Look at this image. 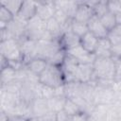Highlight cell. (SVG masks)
<instances>
[{
    "mask_svg": "<svg viewBox=\"0 0 121 121\" xmlns=\"http://www.w3.org/2000/svg\"><path fill=\"white\" fill-rule=\"evenodd\" d=\"M111 48H112V43H110V41L107 38L99 39L95 52V57L112 58Z\"/></svg>",
    "mask_w": 121,
    "mask_h": 121,
    "instance_id": "cell-19",
    "label": "cell"
},
{
    "mask_svg": "<svg viewBox=\"0 0 121 121\" xmlns=\"http://www.w3.org/2000/svg\"><path fill=\"white\" fill-rule=\"evenodd\" d=\"M66 53L73 58H75L78 63L82 64H93L95 60V55L86 51L81 45H78L72 49L66 51Z\"/></svg>",
    "mask_w": 121,
    "mask_h": 121,
    "instance_id": "cell-7",
    "label": "cell"
},
{
    "mask_svg": "<svg viewBox=\"0 0 121 121\" xmlns=\"http://www.w3.org/2000/svg\"><path fill=\"white\" fill-rule=\"evenodd\" d=\"M6 28L9 31L11 39H15L19 41L26 36V23L21 21L17 17H14V19L8 24Z\"/></svg>",
    "mask_w": 121,
    "mask_h": 121,
    "instance_id": "cell-8",
    "label": "cell"
},
{
    "mask_svg": "<svg viewBox=\"0 0 121 121\" xmlns=\"http://www.w3.org/2000/svg\"><path fill=\"white\" fill-rule=\"evenodd\" d=\"M56 114L57 112L50 111L38 118H39V121H56Z\"/></svg>",
    "mask_w": 121,
    "mask_h": 121,
    "instance_id": "cell-35",
    "label": "cell"
},
{
    "mask_svg": "<svg viewBox=\"0 0 121 121\" xmlns=\"http://www.w3.org/2000/svg\"><path fill=\"white\" fill-rule=\"evenodd\" d=\"M107 39L110 41L112 45L121 43V24H117L113 28L108 31Z\"/></svg>",
    "mask_w": 121,
    "mask_h": 121,
    "instance_id": "cell-24",
    "label": "cell"
},
{
    "mask_svg": "<svg viewBox=\"0 0 121 121\" xmlns=\"http://www.w3.org/2000/svg\"><path fill=\"white\" fill-rule=\"evenodd\" d=\"M100 21L102 23V25L105 26V28L109 31L112 28H113L116 25H117V21H116V17L114 14L111 13L110 11H108L106 14H104L103 16H101Z\"/></svg>",
    "mask_w": 121,
    "mask_h": 121,
    "instance_id": "cell-26",
    "label": "cell"
},
{
    "mask_svg": "<svg viewBox=\"0 0 121 121\" xmlns=\"http://www.w3.org/2000/svg\"><path fill=\"white\" fill-rule=\"evenodd\" d=\"M47 65H48V62L46 60L42 58H35L31 60L29 62H27L25 66L28 71H30L31 73L39 77L43 72V70L46 68Z\"/></svg>",
    "mask_w": 121,
    "mask_h": 121,
    "instance_id": "cell-16",
    "label": "cell"
},
{
    "mask_svg": "<svg viewBox=\"0 0 121 121\" xmlns=\"http://www.w3.org/2000/svg\"><path fill=\"white\" fill-rule=\"evenodd\" d=\"M0 53L9 62H23V52L18 40L9 39L0 43Z\"/></svg>",
    "mask_w": 121,
    "mask_h": 121,
    "instance_id": "cell-3",
    "label": "cell"
},
{
    "mask_svg": "<svg viewBox=\"0 0 121 121\" xmlns=\"http://www.w3.org/2000/svg\"><path fill=\"white\" fill-rule=\"evenodd\" d=\"M108 9L115 16L121 13V2L120 1H108Z\"/></svg>",
    "mask_w": 121,
    "mask_h": 121,
    "instance_id": "cell-31",
    "label": "cell"
},
{
    "mask_svg": "<svg viewBox=\"0 0 121 121\" xmlns=\"http://www.w3.org/2000/svg\"><path fill=\"white\" fill-rule=\"evenodd\" d=\"M60 42L61 44V47L66 51L78 45H80V38L77 36L75 33H73L71 30L64 32L60 38Z\"/></svg>",
    "mask_w": 121,
    "mask_h": 121,
    "instance_id": "cell-15",
    "label": "cell"
},
{
    "mask_svg": "<svg viewBox=\"0 0 121 121\" xmlns=\"http://www.w3.org/2000/svg\"><path fill=\"white\" fill-rule=\"evenodd\" d=\"M115 61V75L114 80L121 79V60H114Z\"/></svg>",
    "mask_w": 121,
    "mask_h": 121,
    "instance_id": "cell-37",
    "label": "cell"
},
{
    "mask_svg": "<svg viewBox=\"0 0 121 121\" xmlns=\"http://www.w3.org/2000/svg\"><path fill=\"white\" fill-rule=\"evenodd\" d=\"M87 121H97L94 116H92L91 114H89V116H88V118H87Z\"/></svg>",
    "mask_w": 121,
    "mask_h": 121,
    "instance_id": "cell-41",
    "label": "cell"
},
{
    "mask_svg": "<svg viewBox=\"0 0 121 121\" xmlns=\"http://www.w3.org/2000/svg\"><path fill=\"white\" fill-rule=\"evenodd\" d=\"M17 80V71L11 66H7L1 69V86Z\"/></svg>",
    "mask_w": 121,
    "mask_h": 121,
    "instance_id": "cell-22",
    "label": "cell"
},
{
    "mask_svg": "<svg viewBox=\"0 0 121 121\" xmlns=\"http://www.w3.org/2000/svg\"><path fill=\"white\" fill-rule=\"evenodd\" d=\"M95 15L94 9L86 2H78V6L74 15V20L81 23H88L89 20Z\"/></svg>",
    "mask_w": 121,
    "mask_h": 121,
    "instance_id": "cell-11",
    "label": "cell"
},
{
    "mask_svg": "<svg viewBox=\"0 0 121 121\" xmlns=\"http://www.w3.org/2000/svg\"><path fill=\"white\" fill-rule=\"evenodd\" d=\"M39 82L52 89H59L65 85V79L61 67L48 64L39 76Z\"/></svg>",
    "mask_w": 121,
    "mask_h": 121,
    "instance_id": "cell-2",
    "label": "cell"
},
{
    "mask_svg": "<svg viewBox=\"0 0 121 121\" xmlns=\"http://www.w3.org/2000/svg\"><path fill=\"white\" fill-rule=\"evenodd\" d=\"M112 112L115 113V115L121 120V99H117L112 106H111Z\"/></svg>",
    "mask_w": 121,
    "mask_h": 121,
    "instance_id": "cell-34",
    "label": "cell"
},
{
    "mask_svg": "<svg viewBox=\"0 0 121 121\" xmlns=\"http://www.w3.org/2000/svg\"><path fill=\"white\" fill-rule=\"evenodd\" d=\"M60 49L63 48L61 47L60 39L39 40L37 43V58H42L48 60Z\"/></svg>",
    "mask_w": 121,
    "mask_h": 121,
    "instance_id": "cell-5",
    "label": "cell"
},
{
    "mask_svg": "<svg viewBox=\"0 0 121 121\" xmlns=\"http://www.w3.org/2000/svg\"><path fill=\"white\" fill-rule=\"evenodd\" d=\"M88 26V30L89 32H91L92 34H94L97 39H104L107 38L108 35V30L105 28V26L102 25L100 19L94 15L89 22L87 23Z\"/></svg>",
    "mask_w": 121,
    "mask_h": 121,
    "instance_id": "cell-13",
    "label": "cell"
},
{
    "mask_svg": "<svg viewBox=\"0 0 121 121\" xmlns=\"http://www.w3.org/2000/svg\"><path fill=\"white\" fill-rule=\"evenodd\" d=\"M95 15L100 18L104 14H106L109 9H108V1H96L95 6L93 7Z\"/></svg>",
    "mask_w": 121,
    "mask_h": 121,
    "instance_id": "cell-29",
    "label": "cell"
},
{
    "mask_svg": "<svg viewBox=\"0 0 121 121\" xmlns=\"http://www.w3.org/2000/svg\"><path fill=\"white\" fill-rule=\"evenodd\" d=\"M111 54L113 60H121V43L112 45Z\"/></svg>",
    "mask_w": 121,
    "mask_h": 121,
    "instance_id": "cell-32",
    "label": "cell"
},
{
    "mask_svg": "<svg viewBox=\"0 0 121 121\" xmlns=\"http://www.w3.org/2000/svg\"><path fill=\"white\" fill-rule=\"evenodd\" d=\"M46 32L51 39H60L63 34V30L59 22L54 18H50L46 21Z\"/></svg>",
    "mask_w": 121,
    "mask_h": 121,
    "instance_id": "cell-17",
    "label": "cell"
},
{
    "mask_svg": "<svg viewBox=\"0 0 121 121\" xmlns=\"http://www.w3.org/2000/svg\"><path fill=\"white\" fill-rule=\"evenodd\" d=\"M37 3V13L36 15L39 16L43 21H47L54 16L56 7L54 1H39Z\"/></svg>",
    "mask_w": 121,
    "mask_h": 121,
    "instance_id": "cell-10",
    "label": "cell"
},
{
    "mask_svg": "<svg viewBox=\"0 0 121 121\" xmlns=\"http://www.w3.org/2000/svg\"><path fill=\"white\" fill-rule=\"evenodd\" d=\"M0 5L5 7L14 17H16L21 9V7L23 5V1L18 0H4L0 2Z\"/></svg>",
    "mask_w": 121,
    "mask_h": 121,
    "instance_id": "cell-23",
    "label": "cell"
},
{
    "mask_svg": "<svg viewBox=\"0 0 121 121\" xmlns=\"http://www.w3.org/2000/svg\"><path fill=\"white\" fill-rule=\"evenodd\" d=\"M14 19V16L3 6L0 5V22L4 24H9Z\"/></svg>",
    "mask_w": 121,
    "mask_h": 121,
    "instance_id": "cell-30",
    "label": "cell"
},
{
    "mask_svg": "<svg viewBox=\"0 0 121 121\" xmlns=\"http://www.w3.org/2000/svg\"><path fill=\"white\" fill-rule=\"evenodd\" d=\"M70 116L63 111H60L56 114V121H70Z\"/></svg>",
    "mask_w": 121,
    "mask_h": 121,
    "instance_id": "cell-36",
    "label": "cell"
},
{
    "mask_svg": "<svg viewBox=\"0 0 121 121\" xmlns=\"http://www.w3.org/2000/svg\"><path fill=\"white\" fill-rule=\"evenodd\" d=\"M19 43H20L22 52H23L24 64L26 65L31 60L37 58V43H38V41L29 39L25 36L24 38L19 40Z\"/></svg>",
    "mask_w": 121,
    "mask_h": 121,
    "instance_id": "cell-6",
    "label": "cell"
},
{
    "mask_svg": "<svg viewBox=\"0 0 121 121\" xmlns=\"http://www.w3.org/2000/svg\"><path fill=\"white\" fill-rule=\"evenodd\" d=\"M94 81L95 80H114L115 61L112 58L96 57L94 63Z\"/></svg>",
    "mask_w": 121,
    "mask_h": 121,
    "instance_id": "cell-1",
    "label": "cell"
},
{
    "mask_svg": "<svg viewBox=\"0 0 121 121\" xmlns=\"http://www.w3.org/2000/svg\"><path fill=\"white\" fill-rule=\"evenodd\" d=\"M9 114L5 112V111H2L1 110V113H0V121H9Z\"/></svg>",
    "mask_w": 121,
    "mask_h": 121,
    "instance_id": "cell-39",
    "label": "cell"
},
{
    "mask_svg": "<svg viewBox=\"0 0 121 121\" xmlns=\"http://www.w3.org/2000/svg\"><path fill=\"white\" fill-rule=\"evenodd\" d=\"M27 118L22 116V115H10L9 121H26Z\"/></svg>",
    "mask_w": 121,
    "mask_h": 121,
    "instance_id": "cell-38",
    "label": "cell"
},
{
    "mask_svg": "<svg viewBox=\"0 0 121 121\" xmlns=\"http://www.w3.org/2000/svg\"><path fill=\"white\" fill-rule=\"evenodd\" d=\"M66 95H55L54 96L48 98V106L49 110L51 112H58L61 110H63L64 103L66 100Z\"/></svg>",
    "mask_w": 121,
    "mask_h": 121,
    "instance_id": "cell-21",
    "label": "cell"
},
{
    "mask_svg": "<svg viewBox=\"0 0 121 121\" xmlns=\"http://www.w3.org/2000/svg\"><path fill=\"white\" fill-rule=\"evenodd\" d=\"M75 80L80 83H90L94 81L93 64L79 63L75 73Z\"/></svg>",
    "mask_w": 121,
    "mask_h": 121,
    "instance_id": "cell-9",
    "label": "cell"
},
{
    "mask_svg": "<svg viewBox=\"0 0 121 121\" xmlns=\"http://www.w3.org/2000/svg\"><path fill=\"white\" fill-rule=\"evenodd\" d=\"M26 121H39V118L35 116H31V117H28Z\"/></svg>",
    "mask_w": 121,
    "mask_h": 121,
    "instance_id": "cell-40",
    "label": "cell"
},
{
    "mask_svg": "<svg viewBox=\"0 0 121 121\" xmlns=\"http://www.w3.org/2000/svg\"><path fill=\"white\" fill-rule=\"evenodd\" d=\"M66 57V50L64 49H60L59 52H57L54 56H52L48 60V64H51V65H55V66H61L63 61H64V59Z\"/></svg>",
    "mask_w": 121,
    "mask_h": 121,
    "instance_id": "cell-28",
    "label": "cell"
},
{
    "mask_svg": "<svg viewBox=\"0 0 121 121\" xmlns=\"http://www.w3.org/2000/svg\"><path fill=\"white\" fill-rule=\"evenodd\" d=\"M70 29L73 33H75L77 36H78L79 38H81L82 36H84L87 32H89L88 30V26L86 23H81V22H78L76 20H72L71 23V26Z\"/></svg>",
    "mask_w": 121,
    "mask_h": 121,
    "instance_id": "cell-25",
    "label": "cell"
},
{
    "mask_svg": "<svg viewBox=\"0 0 121 121\" xmlns=\"http://www.w3.org/2000/svg\"><path fill=\"white\" fill-rule=\"evenodd\" d=\"M56 9L63 10L69 17L74 18L75 12L78 6V2L76 1H54Z\"/></svg>",
    "mask_w": 121,
    "mask_h": 121,
    "instance_id": "cell-20",
    "label": "cell"
},
{
    "mask_svg": "<svg viewBox=\"0 0 121 121\" xmlns=\"http://www.w3.org/2000/svg\"><path fill=\"white\" fill-rule=\"evenodd\" d=\"M36 13H37V3L35 1H23L21 9L16 17L21 21L26 23L31 18L36 16Z\"/></svg>",
    "mask_w": 121,
    "mask_h": 121,
    "instance_id": "cell-12",
    "label": "cell"
},
{
    "mask_svg": "<svg viewBox=\"0 0 121 121\" xmlns=\"http://www.w3.org/2000/svg\"><path fill=\"white\" fill-rule=\"evenodd\" d=\"M30 109H31V115L35 117H40L45 114L46 112H50L48 106V100L47 98H43V97H35L30 104Z\"/></svg>",
    "mask_w": 121,
    "mask_h": 121,
    "instance_id": "cell-14",
    "label": "cell"
},
{
    "mask_svg": "<svg viewBox=\"0 0 121 121\" xmlns=\"http://www.w3.org/2000/svg\"><path fill=\"white\" fill-rule=\"evenodd\" d=\"M89 116V113L86 112H79L77 114L71 116L70 121H87V118Z\"/></svg>",
    "mask_w": 121,
    "mask_h": 121,
    "instance_id": "cell-33",
    "label": "cell"
},
{
    "mask_svg": "<svg viewBox=\"0 0 121 121\" xmlns=\"http://www.w3.org/2000/svg\"><path fill=\"white\" fill-rule=\"evenodd\" d=\"M26 37L35 41L53 40L46 32V21H43L37 15L26 22Z\"/></svg>",
    "mask_w": 121,
    "mask_h": 121,
    "instance_id": "cell-4",
    "label": "cell"
},
{
    "mask_svg": "<svg viewBox=\"0 0 121 121\" xmlns=\"http://www.w3.org/2000/svg\"><path fill=\"white\" fill-rule=\"evenodd\" d=\"M63 111L71 117L75 114H77L79 112H82V110L80 109V107L71 98H66L65 103H64V107H63Z\"/></svg>",
    "mask_w": 121,
    "mask_h": 121,
    "instance_id": "cell-27",
    "label": "cell"
},
{
    "mask_svg": "<svg viewBox=\"0 0 121 121\" xmlns=\"http://www.w3.org/2000/svg\"><path fill=\"white\" fill-rule=\"evenodd\" d=\"M98 40L99 39H97L94 34H92L91 32H87L84 36L80 38V45L89 53L95 54Z\"/></svg>",
    "mask_w": 121,
    "mask_h": 121,
    "instance_id": "cell-18",
    "label": "cell"
}]
</instances>
